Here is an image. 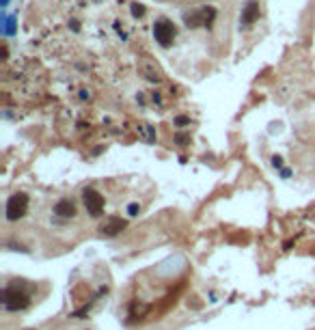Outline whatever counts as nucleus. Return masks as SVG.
Returning a JSON list of instances; mask_svg holds the SVG:
<instances>
[{"label":"nucleus","instance_id":"nucleus-12","mask_svg":"<svg viewBox=\"0 0 315 330\" xmlns=\"http://www.w3.org/2000/svg\"><path fill=\"white\" fill-rule=\"evenodd\" d=\"M128 212H130V216H136V214L141 212V205H136V203H134V205H130V210H128Z\"/></svg>","mask_w":315,"mask_h":330},{"label":"nucleus","instance_id":"nucleus-7","mask_svg":"<svg viewBox=\"0 0 315 330\" xmlns=\"http://www.w3.org/2000/svg\"><path fill=\"white\" fill-rule=\"evenodd\" d=\"M121 229H126V220H121V218H117V216H110L106 218L104 222L100 224V231H102V235H106V237H113L117 235Z\"/></svg>","mask_w":315,"mask_h":330},{"label":"nucleus","instance_id":"nucleus-8","mask_svg":"<svg viewBox=\"0 0 315 330\" xmlns=\"http://www.w3.org/2000/svg\"><path fill=\"white\" fill-rule=\"evenodd\" d=\"M54 214L56 216H61V218H74L76 216V205H74V201H69V199H61L58 203L54 205Z\"/></svg>","mask_w":315,"mask_h":330},{"label":"nucleus","instance_id":"nucleus-9","mask_svg":"<svg viewBox=\"0 0 315 330\" xmlns=\"http://www.w3.org/2000/svg\"><path fill=\"white\" fill-rule=\"evenodd\" d=\"M175 142H177V145H181V147H186V145H190V136L188 134H177Z\"/></svg>","mask_w":315,"mask_h":330},{"label":"nucleus","instance_id":"nucleus-5","mask_svg":"<svg viewBox=\"0 0 315 330\" xmlns=\"http://www.w3.org/2000/svg\"><path fill=\"white\" fill-rule=\"evenodd\" d=\"M154 37L162 48H166V45H170L175 39V26L170 24L168 19H158L154 24Z\"/></svg>","mask_w":315,"mask_h":330},{"label":"nucleus","instance_id":"nucleus-4","mask_svg":"<svg viewBox=\"0 0 315 330\" xmlns=\"http://www.w3.org/2000/svg\"><path fill=\"white\" fill-rule=\"evenodd\" d=\"M216 17V9L214 6H203L199 11L186 13V26L188 28H196V26H209Z\"/></svg>","mask_w":315,"mask_h":330},{"label":"nucleus","instance_id":"nucleus-3","mask_svg":"<svg viewBox=\"0 0 315 330\" xmlns=\"http://www.w3.org/2000/svg\"><path fill=\"white\" fill-rule=\"evenodd\" d=\"M82 203H84L87 212L93 218L102 216V212H104V197L95 190V188H84V190H82Z\"/></svg>","mask_w":315,"mask_h":330},{"label":"nucleus","instance_id":"nucleus-2","mask_svg":"<svg viewBox=\"0 0 315 330\" xmlns=\"http://www.w3.org/2000/svg\"><path fill=\"white\" fill-rule=\"evenodd\" d=\"M26 212H28V197L24 192H15L13 197L6 201V220L15 222V220L24 218Z\"/></svg>","mask_w":315,"mask_h":330},{"label":"nucleus","instance_id":"nucleus-13","mask_svg":"<svg viewBox=\"0 0 315 330\" xmlns=\"http://www.w3.org/2000/svg\"><path fill=\"white\" fill-rule=\"evenodd\" d=\"M272 164L274 166H281V164H283V160H281V158H272Z\"/></svg>","mask_w":315,"mask_h":330},{"label":"nucleus","instance_id":"nucleus-6","mask_svg":"<svg viewBox=\"0 0 315 330\" xmlns=\"http://www.w3.org/2000/svg\"><path fill=\"white\" fill-rule=\"evenodd\" d=\"M257 19H259V2H257V0H248L246 6L242 9V19H240V22H242L244 28H251Z\"/></svg>","mask_w":315,"mask_h":330},{"label":"nucleus","instance_id":"nucleus-10","mask_svg":"<svg viewBox=\"0 0 315 330\" xmlns=\"http://www.w3.org/2000/svg\"><path fill=\"white\" fill-rule=\"evenodd\" d=\"M132 15H134V17H143V15H145V6L139 4V2L132 4Z\"/></svg>","mask_w":315,"mask_h":330},{"label":"nucleus","instance_id":"nucleus-1","mask_svg":"<svg viewBox=\"0 0 315 330\" xmlns=\"http://www.w3.org/2000/svg\"><path fill=\"white\" fill-rule=\"evenodd\" d=\"M35 302L32 296L26 289H22V285H4L2 287V307L4 311H11V313H17V311L28 309L30 304Z\"/></svg>","mask_w":315,"mask_h":330},{"label":"nucleus","instance_id":"nucleus-11","mask_svg":"<svg viewBox=\"0 0 315 330\" xmlns=\"http://www.w3.org/2000/svg\"><path fill=\"white\" fill-rule=\"evenodd\" d=\"M175 123H177V125H188V123H190V119H188V116H177V119H175Z\"/></svg>","mask_w":315,"mask_h":330}]
</instances>
